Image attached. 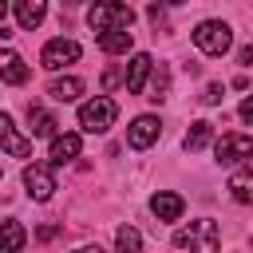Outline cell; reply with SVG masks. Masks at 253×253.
<instances>
[{
  "mask_svg": "<svg viewBox=\"0 0 253 253\" xmlns=\"http://www.w3.org/2000/svg\"><path fill=\"white\" fill-rule=\"evenodd\" d=\"M87 24H91V32L130 28V24H134V12H130V4H123V0H99V4L87 12Z\"/></svg>",
  "mask_w": 253,
  "mask_h": 253,
  "instance_id": "obj_1",
  "label": "cell"
},
{
  "mask_svg": "<svg viewBox=\"0 0 253 253\" xmlns=\"http://www.w3.org/2000/svg\"><path fill=\"white\" fill-rule=\"evenodd\" d=\"M194 43L206 51V55H225L233 47V28L221 24V20H202L194 28Z\"/></svg>",
  "mask_w": 253,
  "mask_h": 253,
  "instance_id": "obj_2",
  "label": "cell"
},
{
  "mask_svg": "<svg viewBox=\"0 0 253 253\" xmlns=\"http://www.w3.org/2000/svg\"><path fill=\"white\" fill-rule=\"evenodd\" d=\"M115 115H119V107H115L107 95H95L91 103L79 107V126H83L87 134H103V130L115 123Z\"/></svg>",
  "mask_w": 253,
  "mask_h": 253,
  "instance_id": "obj_3",
  "label": "cell"
},
{
  "mask_svg": "<svg viewBox=\"0 0 253 253\" xmlns=\"http://www.w3.org/2000/svg\"><path fill=\"white\" fill-rule=\"evenodd\" d=\"M217 241H221L217 221H198V225H190V229H178V233H174V245H182V249H186V245H190V249L198 245L202 253H213V249H217Z\"/></svg>",
  "mask_w": 253,
  "mask_h": 253,
  "instance_id": "obj_4",
  "label": "cell"
},
{
  "mask_svg": "<svg viewBox=\"0 0 253 253\" xmlns=\"http://www.w3.org/2000/svg\"><path fill=\"white\" fill-rule=\"evenodd\" d=\"M79 51H83V47H79L75 40H63V36H59V40H47V43H43L40 63H43L47 71H59V67L75 63V59H79Z\"/></svg>",
  "mask_w": 253,
  "mask_h": 253,
  "instance_id": "obj_5",
  "label": "cell"
},
{
  "mask_svg": "<svg viewBox=\"0 0 253 253\" xmlns=\"http://www.w3.org/2000/svg\"><path fill=\"white\" fill-rule=\"evenodd\" d=\"M253 154V138L249 134H221L217 146H213V158L221 166H233V162H245Z\"/></svg>",
  "mask_w": 253,
  "mask_h": 253,
  "instance_id": "obj_6",
  "label": "cell"
},
{
  "mask_svg": "<svg viewBox=\"0 0 253 253\" xmlns=\"http://www.w3.org/2000/svg\"><path fill=\"white\" fill-rule=\"evenodd\" d=\"M158 134H162V123H158L154 115H138V119L130 123V130H126V142H130L134 150H146L150 142H158Z\"/></svg>",
  "mask_w": 253,
  "mask_h": 253,
  "instance_id": "obj_7",
  "label": "cell"
},
{
  "mask_svg": "<svg viewBox=\"0 0 253 253\" xmlns=\"http://www.w3.org/2000/svg\"><path fill=\"white\" fill-rule=\"evenodd\" d=\"M24 186H28V194H32L36 202H47V198L55 194V178H51V170L40 166V162H32V166L24 170Z\"/></svg>",
  "mask_w": 253,
  "mask_h": 253,
  "instance_id": "obj_8",
  "label": "cell"
},
{
  "mask_svg": "<svg viewBox=\"0 0 253 253\" xmlns=\"http://www.w3.org/2000/svg\"><path fill=\"white\" fill-rule=\"evenodd\" d=\"M150 67H154V59H150L146 51H138V55L130 59L126 75H123V83H126V91H130V95H142V87H146V75H150Z\"/></svg>",
  "mask_w": 253,
  "mask_h": 253,
  "instance_id": "obj_9",
  "label": "cell"
},
{
  "mask_svg": "<svg viewBox=\"0 0 253 253\" xmlns=\"http://www.w3.org/2000/svg\"><path fill=\"white\" fill-rule=\"evenodd\" d=\"M150 210H154L158 221H178L182 210H186V202H182L178 194H170V190H158V194L150 198Z\"/></svg>",
  "mask_w": 253,
  "mask_h": 253,
  "instance_id": "obj_10",
  "label": "cell"
},
{
  "mask_svg": "<svg viewBox=\"0 0 253 253\" xmlns=\"http://www.w3.org/2000/svg\"><path fill=\"white\" fill-rule=\"evenodd\" d=\"M0 150H8L12 158H28V154H32V142L16 134V126H12L8 115H0Z\"/></svg>",
  "mask_w": 253,
  "mask_h": 253,
  "instance_id": "obj_11",
  "label": "cell"
},
{
  "mask_svg": "<svg viewBox=\"0 0 253 253\" xmlns=\"http://www.w3.org/2000/svg\"><path fill=\"white\" fill-rule=\"evenodd\" d=\"M79 150H83L79 134H51V166H63V162L79 158Z\"/></svg>",
  "mask_w": 253,
  "mask_h": 253,
  "instance_id": "obj_12",
  "label": "cell"
},
{
  "mask_svg": "<svg viewBox=\"0 0 253 253\" xmlns=\"http://www.w3.org/2000/svg\"><path fill=\"white\" fill-rule=\"evenodd\" d=\"M0 79L4 83H28V67H24V59L12 51V47H0Z\"/></svg>",
  "mask_w": 253,
  "mask_h": 253,
  "instance_id": "obj_13",
  "label": "cell"
},
{
  "mask_svg": "<svg viewBox=\"0 0 253 253\" xmlns=\"http://www.w3.org/2000/svg\"><path fill=\"white\" fill-rule=\"evenodd\" d=\"M43 12H47V0H16V24L28 32V28H36L40 20H43Z\"/></svg>",
  "mask_w": 253,
  "mask_h": 253,
  "instance_id": "obj_14",
  "label": "cell"
},
{
  "mask_svg": "<svg viewBox=\"0 0 253 253\" xmlns=\"http://www.w3.org/2000/svg\"><path fill=\"white\" fill-rule=\"evenodd\" d=\"M99 47H103V51H111V55H123V51H130V47H134V40H130V32H126V28H111V32H99Z\"/></svg>",
  "mask_w": 253,
  "mask_h": 253,
  "instance_id": "obj_15",
  "label": "cell"
},
{
  "mask_svg": "<svg viewBox=\"0 0 253 253\" xmlns=\"http://www.w3.org/2000/svg\"><path fill=\"white\" fill-rule=\"evenodd\" d=\"M55 126H59V123H55L43 107H28V130H32V138H51Z\"/></svg>",
  "mask_w": 253,
  "mask_h": 253,
  "instance_id": "obj_16",
  "label": "cell"
},
{
  "mask_svg": "<svg viewBox=\"0 0 253 253\" xmlns=\"http://www.w3.org/2000/svg\"><path fill=\"white\" fill-rule=\"evenodd\" d=\"M47 95H51L55 103H71V99L83 95V79H75V75H67V79H51Z\"/></svg>",
  "mask_w": 253,
  "mask_h": 253,
  "instance_id": "obj_17",
  "label": "cell"
},
{
  "mask_svg": "<svg viewBox=\"0 0 253 253\" xmlns=\"http://www.w3.org/2000/svg\"><path fill=\"white\" fill-rule=\"evenodd\" d=\"M213 138V123H206V119H198V123H190V130H186V138H182V146L194 154V150H202L206 142Z\"/></svg>",
  "mask_w": 253,
  "mask_h": 253,
  "instance_id": "obj_18",
  "label": "cell"
},
{
  "mask_svg": "<svg viewBox=\"0 0 253 253\" xmlns=\"http://www.w3.org/2000/svg\"><path fill=\"white\" fill-rule=\"evenodd\" d=\"M24 241H28V229H24L20 221H4V225H0V253L24 249Z\"/></svg>",
  "mask_w": 253,
  "mask_h": 253,
  "instance_id": "obj_19",
  "label": "cell"
},
{
  "mask_svg": "<svg viewBox=\"0 0 253 253\" xmlns=\"http://www.w3.org/2000/svg\"><path fill=\"white\" fill-rule=\"evenodd\" d=\"M229 190H233V198L245 206V202H253V174H249V166H241L233 178H229Z\"/></svg>",
  "mask_w": 253,
  "mask_h": 253,
  "instance_id": "obj_20",
  "label": "cell"
},
{
  "mask_svg": "<svg viewBox=\"0 0 253 253\" xmlns=\"http://www.w3.org/2000/svg\"><path fill=\"white\" fill-rule=\"evenodd\" d=\"M142 91H146V99H154V103H158V99H166V91H170L166 67H158V71L150 67V87H142Z\"/></svg>",
  "mask_w": 253,
  "mask_h": 253,
  "instance_id": "obj_21",
  "label": "cell"
},
{
  "mask_svg": "<svg viewBox=\"0 0 253 253\" xmlns=\"http://www.w3.org/2000/svg\"><path fill=\"white\" fill-rule=\"evenodd\" d=\"M115 245H119V249H138V245H142V237H138V229L123 225V229L115 233Z\"/></svg>",
  "mask_w": 253,
  "mask_h": 253,
  "instance_id": "obj_22",
  "label": "cell"
},
{
  "mask_svg": "<svg viewBox=\"0 0 253 253\" xmlns=\"http://www.w3.org/2000/svg\"><path fill=\"white\" fill-rule=\"evenodd\" d=\"M221 95H225V83H206L202 103H206V107H213V103H221Z\"/></svg>",
  "mask_w": 253,
  "mask_h": 253,
  "instance_id": "obj_23",
  "label": "cell"
},
{
  "mask_svg": "<svg viewBox=\"0 0 253 253\" xmlns=\"http://www.w3.org/2000/svg\"><path fill=\"white\" fill-rule=\"evenodd\" d=\"M146 16H150V24H154V28H166V12H162V4H150V8H146Z\"/></svg>",
  "mask_w": 253,
  "mask_h": 253,
  "instance_id": "obj_24",
  "label": "cell"
},
{
  "mask_svg": "<svg viewBox=\"0 0 253 253\" xmlns=\"http://www.w3.org/2000/svg\"><path fill=\"white\" fill-rule=\"evenodd\" d=\"M119 83H123V71H119V67H111V71H103V87H107V91H115Z\"/></svg>",
  "mask_w": 253,
  "mask_h": 253,
  "instance_id": "obj_25",
  "label": "cell"
},
{
  "mask_svg": "<svg viewBox=\"0 0 253 253\" xmlns=\"http://www.w3.org/2000/svg\"><path fill=\"white\" fill-rule=\"evenodd\" d=\"M237 63L249 67V63H253V47H241V51H237Z\"/></svg>",
  "mask_w": 253,
  "mask_h": 253,
  "instance_id": "obj_26",
  "label": "cell"
},
{
  "mask_svg": "<svg viewBox=\"0 0 253 253\" xmlns=\"http://www.w3.org/2000/svg\"><path fill=\"white\" fill-rule=\"evenodd\" d=\"M241 123H253V99L241 103Z\"/></svg>",
  "mask_w": 253,
  "mask_h": 253,
  "instance_id": "obj_27",
  "label": "cell"
},
{
  "mask_svg": "<svg viewBox=\"0 0 253 253\" xmlns=\"http://www.w3.org/2000/svg\"><path fill=\"white\" fill-rule=\"evenodd\" d=\"M55 233H59L55 225H40V241H47V237H55Z\"/></svg>",
  "mask_w": 253,
  "mask_h": 253,
  "instance_id": "obj_28",
  "label": "cell"
},
{
  "mask_svg": "<svg viewBox=\"0 0 253 253\" xmlns=\"http://www.w3.org/2000/svg\"><path fill=\"white\" fill-rule=\"evenodd\" d=\"M4 12H8V0H0V20H4Z\"/></svg>",
  "mask_w": 253,
  "mask_h": 253,
  "instance_id": "obj_29",
  "label": "cell"
},
{
  "mask_svg": "<svg viewBox=\"0 0 253 253\" xmlns=\"http://www.w3.org/2000/svg\"><path fill=\"white\" fill-rule=\"evenodd\" d=\"M162 4H186V0H162Z\"/></svg>",
  "mask_w": 253,
  "mask_h": 253,
  "instance_id": "obj_30",
  "label": "cell"
},
{
  "mask_svg": "<svg viewBox=\"0 0 253 253\" xmlns=\"http://www.w3.org/2000/svg\"><path fill=\"white\" fill-rule=\"evenodd\" d=\"M63 4H83V0H63Z\"/></svg>",
  "mask_w": 253,
  "mask_h": 253,
  "instance_id": "obj_31",
  "label": "cell"
},
{
  "mask_svg": "<svg viewBox=\"0 0 253 253\" xmlns=\"http://www.w3.org/2000/svg\"><path fill=\"white\" fill-rule=\"evenodd\" d=\"M0 178H4V170H0Z\"/></svg>",
  "mask_w": 253,
  "mask_h": 253,
  "instance_id": "obj_32",
  "label": "cell"
}]
</instances>
